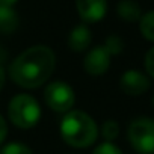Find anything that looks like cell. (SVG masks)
<instances>
[{"mask_svg": "<svg viewBox=\"0 0 154 154\" xmlns=\"http://www.w3.org/2000/svg\"><path fill=\"white\" fill-rule=\"evenodd\" d=\"M77 11L83 21H100L107 11V0H75Z\"/></svg>", "mask_w": 154, "mask_h": 154, "instance_id": "cell-8", "label": "cell"}, {"mask_svg": "<svg viewBox=\"0 0 154 154\" xmlns=\"http://www.w3.org/2000/svg\"><path fill=\"white\" fill-rule=\"evenodd\" d=\"M139 29L145 39L154 41V11L146 12L139 20Z\"/></svg>", "mask_w": 154, "mask_h": 154, "instance_id": "cell-12", "label": "cell"}, {"mask_svg": "<svg viewBox=\"0 0 154 154\" xmlns=\"http://www.w3.org/2000/svg\"><path fill=\"white\" fill-rule=\"evenodd\" d=\"M0 154H32V151L29 146H26L20 142H11L2 148Z\"/></svg>", "mask_w": 154, "mask_h": 154, "instance_id": "cell-13", "label": "cell"}, {"mask_svg": "<svg viewBox=\"0 0 154 154\" xmlns=\"http://www.w3.org/2000/svg\"><path fill=\"white\" fill-rule=\"evenodd\" d=\"M8 113H9L11 121L17 127L32 128L39 121L41 109H39L38 101L33 97H30L27 94H20L11 100Z\"/></svg>", "mask_w": 154, "mask_h": 154, "instance_id": "cell-3", "label": "cell"}, {"mask_svg": "<svg viewBox=\"0 0 154 154\" xmlns=\"http://www.w3.org/2000/svg\"><path fill=\"white\" fill-rule=\"evenodd\" d=\"M6 134H8V125H6V122H5L3 116L0 115V143H2V142L5 140Z\"/></svg>", "mask_w": 154, "mask_h": 154, "instance_id": "cell-18", "label": "cell"}, {"mask_svg": "<svg viewBox=\"0 0 154 154\" xmlns=\"http://www.w3.org/2000/svg\"><path fill=\"white\" fill-rule=\"evenodd\" d=\"M18 26V17L17 12L12 9V6L0 5V32L11 33Z\"/></svg>", "mask_w": 154, "mask_h": 154, "instance_id": "cell-10", "label": "cell"}, {"mask_svg": "<svg viewBox=\"0 0 154 154\" xmlns=\"http://www.w3.org/2000/svg\"><path fill=\"white\" fill-rule=\"evenodd\" d=\"M91 39H92L91 30L86 26L80 24V26H77V27H74L71 30L69 38H68V45L74 51H83L89 47Z\"/></svg>", "mask_w": 154, "mask_h": 154, "instance_id": "cell-9", "label": "cell"}, {"mask_svg": "<svg viewBox=\"0 0 154 154\" xmlns=\"http://www.w3.org/2000/svg\"><path fill=\"white\" fill-rule=\"evenodd\" d=\"M128 140L137 152L154 154V119H134L128 127Z\"/></svg>", "mask_w": 154, "mask_h": 154, "instance_id": "cell-4", "label": "cell"}, {"mask_svg": "<svg viewBox=\"0 0 154 154\" xmlns=\"http://www.w3.org/2000/svg\"><path fill=\"white\" fill-rule=\"evenodd\" d=\"M145 69L154 79V47L149 48L146 51V54H145Z\"/></svg>", "mask_w": 154, "mask_h": 154, "instance_id": "cell-17", "label": "cell"}, {"mask_svg": "<svg viewBox=\"0 0 154 154\" xmlns=\"http://www.w3.org/2000/svg\"><path fill=\"white\" fill-rule=\"evenodd\" d=\"M3 85H5V69H3V65L0 63V91H2Z\"/></svg>", "mask_w": 154, "mask_h": 154, "instance_id": "cell-19", "label": "cell"}, {"mask_svg": "<svg viewBox=\"0 0 154 154\" xmlns=\"http://www.w3.org/2000/svg\"><path fill=\"white\" fill-rule=\"evenodd\" d=\"M118 15L125 21H137L140 20V6L133 0H122L118 5Z\"/></svg>", "mask_w": 154, "mask_h": 154, "instance_id": "cell-11", "label": "cell"}, {"mask_svg": "<svg viewBox=\"0 0 154 154\" xmlns=\"http://www.w3.org/2000/svg\"><path fill=\"white\" fill-rule=\"evenodd\" d=\"M94 154H122V151L112 142H103L95 148Z\"/></svg>", "mask_w": 154, "mask_h": 154, "instance_id": "cell-16", "label": "cell"}, {"mask_svg": "<svg viewBox=\"0 0 154 154\" xmlns=\"http://www.w3.org/2000/svg\"><path fill=\"white\" fill-rule=\"evenodd\" d=\"M45 103L54 112H68L74 104V91L62 80L51 82L45 89Z\"/></svg>", "mask_w": 154, "mask_h": 154, "instance_id": "cell-5", "label": "cell"}, {"mask_svg": "<svg viewBox=\"0 0 154 154\" xmlns=\"http://www.w3.org/2000/svg\"><path fill=\"white\" fill-rule=\"evenodd\" d=\"M152 104H154V97H152Z\"/></svg>", "mask_w": 154, "mask_h": 154, "instance_id": "cell-22", "label": "cell"}, {"mask_svg": "<svg viewBox=\"0 0 154 154\" xmlns=\"http://www.w3.org/2000/svg\"><path fill=\"white\" fill-rule=\"evenodd\" d=\"M83 66L92 75L104 74L110 66V53L106 50V47H95L86 54Z\"/></svg>", "mask_w": 154, "mask_h": 154, "instance_id": "cell-7", "label": "cell"}, {"mask_svg": "<svg viewBox=\"0 0 154 154\" xmlns=\"http://www.w3.org/2000/svg\"><path fill=\"white\" fill-rule=\"evenodd\" d=\"M62 139L75 148H85L95 142L98 128L95 121L85 112L74 110L63 116L60 122Z\"/></svg>", "mask_w": 154, "mask_h": 154, "instance_id": "cell-2", "label": "cell"}, {"mask_svg": "<svg viewBox=\"0 0 154 154\" xmlns=\"http://www.w3.org/2000/svg\"><path fill=\"white\" fill-rule=\"evenodd\" d=\"M17 0H0V5H5V6H12Z\"/></svg>", "mask_w": 154, "mask_h": 154, "instance_id": "cell-20", "label": "cell"}, {"mask_svg": "<svg viewBox=\"0 0 154 154\" xmlns=\"http://www.w3.org/2000/svg\"><path fill=\"white\" fill-rule=\"evenodd\" d=\"M119 86L128 95H142L149 88V79L137 69H128L122 74Z\"/></svg>", "mask_w": 154, "mask_h": 154, "instance_id": "cell-6", "label": "cell"}, {"mask_svg": "<svg viewBox=\"0 0 154 154\" xmlns=\"http://www.w3.org/2000/svg\"><path fill=\"white\" fill-rule=\"evenodd\" d=\"M54 65V53L45 45H35L15 57L9 68V75L18 86L32 89L47 82Z\"/></svg>", "mask_w": 154, "mask_h": 154, "instance_id": "cell-1", "label": "cell"}, {"mask_svg": "<svg viewBox=\"0 0 154 154\" xmlns=\"http://www.w3.org/2000/svg\"><path fill=\"white\" fill-rule=\"evenodd\" d=\"M5 57H6V53L0 48V63H3V60H5Z\"/></svg>", "mask_w": 154, "mask_h": 154, "instance_id": "cell-21", "label": "cell"}, {"mask_svg": "<svg viewBox=\"0 0 154 154\" xmlns=\"http://www.w3.org/2000/svg\"><path fill=\"white\" fill-rule=\"evenodd\" d=\"M118 133H119V127H118V124L115 121L104 122V125H103V136L107 140H113L118 136Z\"/></svg>", "mask_w": 154, "mask_h": 154, "instance_id": "cell-15", "label": "cell"}, {"mask_svg": "<svg viewBox=\"0 0 154 154\" xmlns=\"http://www.w3.org/2000/svg\"><path fill=\"white\" fill-rule=\"evenodd\" d=\"M104 47H106V50H107L110 54H118V53H121V51H122L124 44H122V39H121V38H118V36L112 35V36H109V38H107V41H106Z\"/></svg>", "mask_w": 154, "mask_h": 154, "instance_id": "cell-14", "label": "cell"}]
</instances>
